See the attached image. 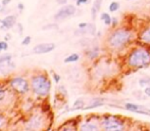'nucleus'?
Masks as SVG:
<instances>
[{
    "label": "nucleus",
    "instance_id": "obj_17",
    "mask_svg": "<svg viewBox=\"0 0 150 131\" xmlns=\"http://www.w3.org/2000/svg\"><path fill=\"white\" fill-rule=\"evenodd\" d=\"M80 58V56L78 53H73L71 56H69L67 58H64V63L65 64H69V63H75L77 61H79Z\"/></svg>",
    "mask_w": 150,
    "mask_h": 131
},
{
    "label": "nucleus",
    "instance_id": "obj_8",
    "mask_svg": "<svg viewBox=\"0 0 150 131\" xmlns=\"http://www.w3.org/2000/svg\"><path fill=\"white\" fill-rule=\"evenodd\" d=\"M55 49V44L52 42H47V43H40L34 46L33 48V53L35 54H44L51 52L52 50Z\"/></svg>",
    "mask_w": 150,
    "mask_h": 131
},
{
    "label": "nucleus",
    "instance_id": "obj_11",
    "mask_svg": "<svg viewBox=\"0 0 150 131\" xmlns=\"http://www.w3.org/2000/svg\"><path fill=\"white\" fill-rule=\"evenodd\" d=\"M0 23H1V29L9 30V29H11L16 24V16H13V14L7 16L3 20H0Z\"/></svg>",
    "mask_w": 150,
    "mask_h": 131
},
{
    "label": "nucleus",
    "instance_id": "obj_3",
    "mask_svg": "<svg viewBox=\"0 0 150 131\" xmlns=\"http://www.w3.org/2000/svg\"><path fill=\"white\" fill-rule=\"evenodd\" d=\"M132 36L133 33L131 31L127 29H119L109 36L108 44L115 49H119L130 41Z\"/></svg>",
    "mask_w": 150,
    "mask_h": 131
},
{
    "label": "nucleus",
    "instance_id": "obj_2",
    "mask_svg": "<svg viewBox=\"0 0 150 131\" xmlns=\"http://www.w3.org/2000/svg\"><path fill=\"white\" fill-rule=\"evenodd\" d=\"M132 68H143L150 65V52L144 48H137L131 52L128 60Z\"/></svg>",
    "mask_w": 150,
    "mask_h": 131
},
{
    "label": "nucleus",
    "instance_id": "obj_26",
    "mask_svg": "<svg viewBox=\"0 0 150 131\" xmlns=\"http://www.w3.org/2000/svg\"><path fill=\"white\" fill-rule=\"evenodd\" d=\"M147 81H149V80L141 79V80H140V85H141V86H145L146 84H148V83H149V82H147Z\"/></svg>",
    "mask_w": 150,
    "mask_h": 131
},
{
    "label": "nucleus",
    "instance_id": "obj_34",
    "mask_svg": "<svg viewBox=\"0 0 150 131\" xmlns=\"http://www.w3.org/2000/svg\"><path fill=\"white\" fill-rule=\"evenodd\" d=\"M0 9H1V3H0Z\"/></svg>",
    "mask_w": 150,
    "mask_h": 131
},
{
    "label": "nucleus",
    "instance_id": "obj_30",
    "mask_svg": "<svg viewBox=\"0 0 150 131\" xmlns=\"http://www.w3.org/2000/svg\"><path fill=\"white\" fill-rule=\"evenodd\" d=\"M18 9H20V10H24V8H25L24 3H22V2H20V3L18 4Z\"/></svg>",
    "mask_w": 150,
    "mask_h": 131
},
{
    "label": "nucleus",
    "instance_id": "obj_29",
    "mask_svg": "<svg viewBox=\"0 0 150 131\" xmlns=\"http://www.w3.org/2000/svg\"><path fill=\"white\" fill-rule=\"evenodd\" d=\"M144 92H145V94H146L147 96H150V86H147V87L145 88Z\"/></svg>",
    "mask_w": 150,
    "mask_h": 131
},
{
    "label": "nucleus",
    "instance_id": "obj_5",
    "mask_svg": "<svg viewBox=\"0 0 150 131\" xmlns=\"http://www.w3.org/2000/svg\"><path fill=\"white\" fill-rule=\"evenodd\" d=\"M101 126L103 127V129L105 130H122L125 128L124 122L120 121V119L115 117H105L103 118V120L101 121Z\"/></svg>",
    "mask_w": 150,
    "mask_h": 131
},
{
    "label": "nucleus",
    "instance_id": "obj_25",
    "mask_svg": "<svg viewBox=\"0 0 150 131\" xmlns=\"http://www.w3.org/2000/svg\"><path fill=\"white\" fill-rule=\"evenodd\" d=\"M89 2V0H77V5H82V4H86Z\"/></svg>",
    "mask_w": 150,
    "mask_h": 131
},
{
    "label": "nucleus",
    "instance_id": "obj_24",
    "mask_svg": "<svg viewBox=\"0 0 150 131\" xmlns=\"http://www.w3.org/2000/svg\"><path fill=\"white\" fill-rule=\"evenodd\" d=\"M53 79H54V81H55V83H58V82L60 81V76L58 75V74L54 73L53 74Z\"/></svg>",
    "mask_w": 150,
    "mask_h": 131
},
{
    "label": "nucleus",
    "instance_id": "obj_21",
    "mask_svg": "<svg viewBox=\"0 0 150 131\" xmlns=\"http://www.w3.org/2000/svg\"><path fill=\"white\" fill-rule=\"evenodd\" d=\"M8 49V44L6 41H0V53L1 51H5Z\"/></svg>",
    "mask_w": 150,
    "mask_h": 131
},
{
    "label": "nucleus",
    "instance_id": "obj_13",
    "mask_svg": "<svg viewBox=\"0 0 150 131\" xmlns=\"http://www.w3.org/2000/svg\"><path fill=\"white\" fill-rule=\"evenodd\" d=\"M101 4H102V0H95L94 3H93V6H92V8H91V14H92L93 20L96 19L97 14H98L99 10H100Z\"/></svg>",
    "mask_w": 150,
    "mask_h": 131
},
{
    "label": "nucleus",
    "instance_id": "obj_15",
    "mask_svg": "<svg viewBox=\"0 0 150 131\" xmlns=\"http://www.w3.org/2000/svg\"><path fill=\"white\" fill-rule=\"evenodd\" d=\"M103 105V100H102V99L95 98L94 100H93L87 108H84V109H85V110H89V109H93V108L100 107V105Z\"/></svg>",
    "mask_w": 150,
    "mask_h": 131
},
{
    "label": "nucleus",
    "instance_id": "obj_28",
    "mask_svg": "<svg viewBox=\"0 0 150 131\" xmlns=\"http://www.w3.org/2000/svg\"><path fill=\"white\" fill-rule=\"evenodd\" d=\"M50 28H57V26H55V25H53L52 26V24H50V25H48V26H45V27H43V30H46V29H50Z\"/></svg>",
    "mask_w": 150,
    "mask_h": 131
},
{
    "label": "nucleus",
    "instance_id": "obj_18",
    "mask_svg": "<svg viewBox=\"0 0 150 131\" xmlns=\"http://www.w3.org/2000/svg\"><path fill=\"white\" fill-rule=\"evenodd\" d=\"M84 107H85V101H84L82 98H79V99H77V100L75 101V103H74L73 110L84 109Z\"/></svg>",
    "mask_w": 150,
    "mask_h": 131
},
{
    "label": "nucleus",
    "instance_id": "obj_33",
    "mask_svg": "<svg viewBox=\"0 0 150 131\" xmlns=\"http://www.w3.org/2000/svg\"><path fill=\"white\" fill-rule=\"evenodd\" d=\"M117 24V19H112V26H115Z\"/></svg>",
    "mask_w": 150,
    "mask_h": 131
},
{
    "label": "nucleus",
    "instance_id": "obj_6",
    "mask_svg": "<svg viewBox=\"0 0 150 131\" xmlns=\"http://www.w3.org/2000/svg\"><path fill=\"white\" fill-rule=\"evenodd\" d=\"M16 69V65L12 63V56L9 53L0 56V73L6 75Z\"/></svg>",
    "mask_w": 150,
    "mask_h": 131
},
{
    "label": "nucleus",
    "instance_id": "obj_19",
    "mask_svg": "<svg viewBox=\"0 0 150 131\" xmlns=\"http://www.w3.org/2000/svg\"><path fill=\"white\" fill-rule=\"evenodd\" d=\"M119 8H120V3L117 1H113V2H111L110 5H109V11L115 12V11H117Z\"/></svg>",
    "mask_w": 150,
    "mask_h": 131
},
{
    "label": "nucleus",
    "instance_id": "obj_10",
    "mask_svg": "<svg viewBox=\"0 0 150 131\" xmlns=\"http://www.w3.org/2000/svg\"><path fill=\"white\" fill-rule=\"evenodd\" d=\"M125 108H126V110H128V111H130V112L143 114V115H150V110L146 109V108L143 107V105H135V103H128L125 105Z\"/></svg>",
    "mask_w": 150,
    "mask_h": 131
},
{
    "label": "nucleus",
    "instance_id": "obj_7",
    "mask_svg": "<svg viewBox=\"0 0 150 131\" xmlns=\"http://www.w3.org/2000/svg\"><path fill=\"white\" fill-rule=\"evenodd\" d=\"M76 14V7L74 5H65L61 7L59 10L55 14L54 16V20L55 21H62L65 19L69 18V16H74Z\"/></svg>",
    "mask_w": 150,
    "mask_h": 131
},
{
    "label": "nucleus",
    "instance_id": "obj_14",
    "mask_svg": "<svg viewBox=\"0 0 150 131\" xmlns=\"http://www.w3.org/2000/svg\"><path fill=\"white\" fill-rule=\"evenodd\" d=\"M140 40L144 43L150 44V28L144 30L140 34Z\"/></svg>",
    "mask_w": 150,
    "mask_h": 131
},
{
    "label": "nucleus",
    "instance_id": "obj_4",
    "mask_svg": "<svg viewBox=\"0 0 150 131\" xmlns=\"http://www.w3.org/2000/svg\"><path fill=\"white\" fill-rule=\"evenodd\" d=\"M9 86L11 87L12 90H14L16 92L20 94H26L30 90V83L29 81L24 77H13L12 79H10L9 81Z\"/></svg>",
    "mask_w": 150,
    "mask_h": 131
},
{
    "label": "nucleus",
    "instance_id": "obj_9",
    "mask_svg": "<svg viewBox=\"0 0 150 131\" xmlns=\"http://www.w3.org/2000/svg\"><path fill=\"white\" fill-rule=\"evenodd\" d=\"M44 123V119L42 115H35L34 117H32L30 121L27 123L26 129L27 130H38L41 129L42 125Z\"/></svg>",
    "mask_w": 150,
    "mask_h": 131
},
{
    "label": "nucleus",
    "instance_id": "obj_12",
    "mask_svg": "<svg viewBox=\"0 0 150 131\" xmlns=\"http://www.w3.org/2000/svg\"><path fill=\"white\" fill-rule=\"evenodd\" d=\"M80 129L84 131H96L99 129V126L94 122H85L81 125Z\"/></svg>",
    "mask_w": 150,
    "mask_h": 131
},
{
    "label": "nucleus",
    "instance_id": "obj_31",
    "mask_svg": "<svg viewBox=\"0 0 150 131\" xmlns=\"http://www.w3.org/2000/svg\"><path fill=\"white\" fill-rule=\"evenodd\" d=\"M10 1H11V0H2L1 3L3 4V5H7V4L10 3Z\"/></svg>",
    "mask_w": 150,
    "mask_h": 131
},
{
    "label": "nucleus",
    "instance_id": "obj_16",
    "mask_svg": "<svg viewBox=\"0 0 150 131\" xmlns=\"http://www.w3.org/2000/svg\"><path fill=\"white\" fill-rule=\"evenodd\" d=\"M101 20L104 22V24L106 25V26H109V25H111V22H112V19H111V16H109L107 12H103V14H101V16H100Z\"/></svg>",
    "mask_w": 150,
    "mask_h": 131
},
{
    "label": "nucleus",
    "instance_id": "obj_23",
    "mask_svg": "<svg viewBox=\"0 0 150 131\" xmlns=\"http://www.w3.org/2000/svg\"><path fill=\"white\" fill-rule=\"evenodd\" d=\"M4 124H5V118H4V116H2L0 114V128L3 127Z\"/></svg>",
    "mask_w": 150,
    "mask_h": 131
},
{
    "label": "nucleus",
    "instance_id": "obj_32",
    "mask_svg": "<svg viewBox=\"0 0 150 131\" xmlns=\"http://www.w3.org/2000/svg\"><path fill=\"white\" fill-rule=\"evenodd\" d=\"M67 2V0H57L58 4H65Z\"/></svg>",
    "mask_w": 150,
    "mask_h": 131
},
{
    "label": "nucleus",
    "instance_id": "obj_27",
    "mask_svg": "<svg viewBox=\"0 0 150 131\" xmlns=\"http://www.w3.org/2000/svg\"><path fill=\"white\" fill-rule=\"evenodd\" d=\"M88 25H89V24H87V23H80V24H79V29L86 28V27H87Z\"/></svg>",
    "mask_w": 150,
    "mask_h": 131
},
{
    "label": "nucleus",
    "instance_id": "obj_22",
    "mask_svg": "<svg viewBox=\"0 0 150 131\" xmlns=\"http://www.w3.org/2000/svg\"><path fill=\"white\" fill-rule=\"evenodd\" d=\"M31 40H32L31 36H26V37H25L24 39H23L22 44H23V45H25V46L29 45V44L31 43Z\"/></svg>",
    "mask_w": 150,
    "mask_h": 131
},
{
    "label": "nucleus",
    "instance_id": "obj_20",
    "mask_svg": "<svg viewBox=\"0 0 150 131\" xmlns=\"http://www.w3.org/2000/svg\"><path fill=\"white\" fill-rule=\"evenodd\" d=\"M5 95H6V89L4 87H2V86H0V103L4 100Z\"/></svg>",
    "mask_w": 150,
    "mask_h": 131
},
{
    "label": "nucleus",
    "instance_id": "obj_1",
    "mask_svg": "<svg viewBox=\"0 0 150 131\" xmlns=\"http://www.w3.org/2000/svg\"><path fill=\"white\" fill-rule=\"evenodd\" d=\"M31 89L38 96H47L51 90V81L46 75L38 74L31 78Z\"/></svg>",
    "mask_w": 150,
    "mask_h": 131
}]
</instances>
